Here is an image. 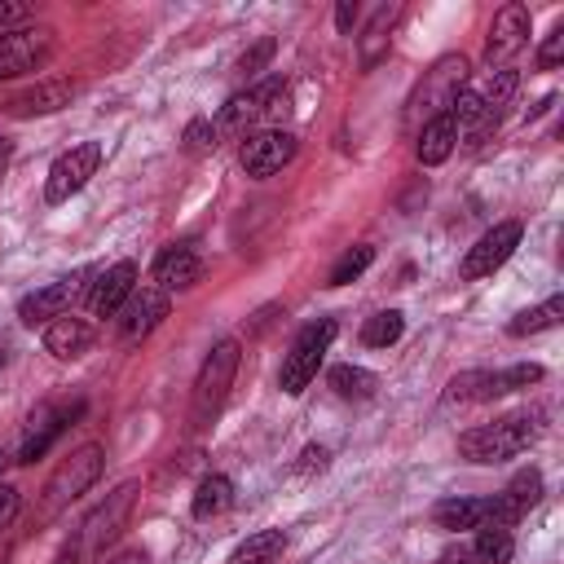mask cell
I'll use <instances>...</instances> for the list:
<instances>
[{
  "mask_svg": "<svg viewBox=\"0 0 564 564\" xmlns=\"http://www.w3.org/2000/svg\"><path fill=\"white\" fill-rule=\"evenodd\" d=\"M538 498H542V471H538V467H524L502 494L489 498V524L511 529L529 507H538Z\"/></svg>",
  "mask_w": 564,
  "mask_h": 564,
  "instance_id": "16",
  "label": "cell"
},
{
  "mask_svg": "<svg viewBox=\"0 0 564 564\" xmlns=\"http://www.w3.org/2000/svg\"><path fill=\"white\" fill-rule=\"evenodd\" d=\"M101 467H106V449L101 445H79L75 454H66L57 467H53V476L44 480V489H40V507H35V520H53V516H62L79 494H88L93 485H97V476H101Z\"/></svg>",
  "mask_w": 564,
  "mask_h": 564,
  "instance_id": "3",
  "label": "cell"
},
{
  "mask_svg": "<svg viewBox=\"0 0 564 564\" xmlns=\"http://www.w3.org/2000/svg\"><path fill=\"white\" fill-rule=\"evenodd\" d=\"M75 414H79V405H62V410H48V405H44V410L31 419L35 427L26 432V441H22V449H18V463H35V458H44L48 445L66 432V423H70Z\"/></svg>",
  "mask_w": 564,
  "mask_h": 564,
  "instance_id": "21",
  "label": "cell"
},
{
  "mask_svg": "<svg viewBox=\"0 0 564 564\" xmlns=\"http://www.w3.org/2000/svg\"><path fill=\"white\" fill-rule=\"evenodd\" d=\"M352 22H357V4H352V0H339V4H335V26L348 35V31H352Z\"/></svg>",
  "mask_w": 564,
  "mask_h": 564,
  "instance_id": "39",
  "label": "cell"
},
{
  "mask_svg": "<svg viewBox=\"0 0 564 564\" xmlns=\"http://www.w3.org/2000/svg\"><path fill=\"white\" fill-rule=\"evenodd\" d=\"M18 507H22V494H18L13 485H0V529H9V524H13Z\"/></svg>",
  "mask_w": 564,
  "mask_h": 564,
  "instance_id": "37",
  "label": "cell"
},
{
  "mask_svg": "<svg viewBox=\"0 0 564 564\" xmlns=\"http://www.w3.org/2000/svg\"><path fill=\"white\" fill-rule=\"evenodd\" d=\"M93 344H97V330H93L84 317H57V322H48V330H44V348H48L57 361H75V357H84Z\"/></svg>",
  "mask_w": 564,
  "mask_h": 564,
  "instance_id": "20",
  "label": "cell"
},
{
  "mask_svg": "<svg viewBox=\"0 0 564 564\" xmlns=\"http://www.w3.org/2000/svg\"><path fill=\"white\" fill-rule=\"evenodd\" d=\"M326 458H330V454H326V445H308V449L300 454L295 471H300V476H308V471H322V467H326Z\"/></svg>",
  "mask_w": 564,
  "mask_h": 564,
  "instance_id": "38",
  "label": "cell"
},
{
  "mask_svg": "<svg viewBox=\"0 0 564 564\" xmlns=\"http://www.w3.org/2000/svg\"><path fill=\"white\" fill-rule=\"evenodd\" d=\"M520 220H498L494 229H485L480 238H476V247H467V256H463V264H458V273L467 278V282H476V278H489L494 269H502L507 260H511V251L520 247Z\"/></svg>",
  "mask_w": 564,
  "mask_h": 564,
  "instance_id": "12",
  "label": "cell"
},
{
  "mask_svg": "<svg viewBox=\"0 0 564 564\" xmlns=\"http://www.w3.org/2000/svg\"><path fill=\"white\" fill-rule=\"evenodd\" d=\"M401 330H405V317H401L397 308H383V313L366 317V326H361V344H366V348H388V344L401 339Z\"/></svg>",
  "mask_w": 564,
  "mask_h": 564,
  "instance_id": "30",
  "label": "cell"
},
{
  "mask_svg": "<svg viewBox=\"0 0 564 564\" xmlns=\"http://www.w3.org/2000/svg\"><path fill=\"white\" fill-rule=\"evenodd\" d=\"M397 18H401V4H379V9L370 13V22H366V31H361V40H357V57H361L366 70L388 53V40H392Z\"/></svg>",
  "mask_w": 564,
  "mask_h": 564,
  "instance_id": "23",
  "label": "cell"
},
{
  "mask_svg": "<svg viewBox=\"0 0 564 564\" xmlns=\"http://www.w3.org/2000/svg\"><path fill=\"white\" fill-rule=\"evenodd\" d=\"M524 40H529V9H524V4H502V9L494 13L485 57L502 66L507 57H516V53L524 48Z\"/></svg>",
  "mask_w": 564,
  "mask_h": 564,
  "instance_id": "18",
  "label": "cell"
},
{
  "mask_svg": "<svg viewBox=\"0 0 564 564\" xmlns=\"http://www.w3.org/2000/svg\"><path fill=\"white\" fill-rule=\"evenodd\" d=\"M432 520H436V529H449V533L485 529L489 524V498H445L432 507Z\"/></svg>",
  "mask_w": 564,
  "mask_h": 564,
  "instance_id": "24",
  "label": "cell"
},
{
  "mask_svg": "<svg viewBox=\"0 0 564 564\" xmlns=\"http://www.w3.org/2000/svg\"><path fill=\"white\" fill-rule=\"evenodd\" d=\"M436 564H471V551H454V555H441Z\"/></svg>",
  "mask_w": 564,
  "mask_h": 564,
  "instance_id": "42",
  "label": "cell"
},
{
  "mask_svg": "<svg viewBox=\"0 0 564 564\" xmlns=\"http://www.w3.org/2000/svg\"><path fill=\"white\" fill-rule=\"evenodd\" d=\"M542 379V366L538 361H520V366H507V370H463L445 383V405H467V401H494V397H507V392H520L529 383Z\"/></svg>",
  "mask_w": 564,
  "mask_h": 564,
  "instance_id": "5",
  "label": "cell"
},
{
  "mask_svg": "<svg viewBox=\"0 0 564 564\" xmlns=\"http://www.w3.org/2000/svg\"><path fill=\"white\" fill-rule=\"evenodd\" d=\"M9 159H13V141H9V137H0V176H4Z\"/></svg>",
  "mask_w": 564,
  "mask_h": 564,
  "instance_id": "41",
  "label": "cell"
},
{
  "mask_svg": "<svg viewBox=\"0 0 564 564\" xmlns=\"http://www.w3.org/2000/svg\"><path fill=\"white\" fill-rule=\"evenodd\" d=\"M238 361H242V344H238V339H216V344H212V352H207L203 366H198L194 392H189V427H212V423H216V414H220L225 401H229Z\"/></svg>",
  "mask_w": 564,
  "mask_h": 564,
  "instance_id": "2",
  "label": "cell"
},
{
  "mask_svg": "<svg viewBox=\"0 0 564 564\" xmlns=\"http://www.w3.org/2000/svg\"><path fill=\"white\" fill-rule=\"evenodd\" d=\"M295 150H300L295 132H286V128H260V132H251V137L242 141L238 163H242V172H247V176L264 181V176L282 172V167L295 159Z\"/></svg>",
  "mask_w": 564,
  "mask_h": 564,
  "instance_id": "11",
  "label": "cell"
},
{
  "mask_svg": "<svg viewBox=\"0 0 564 564\" xmlns=\"http://www.w3.org/2000/svg\"><path fill=\"white\" fill-rule=\"evenodd\" d=\"M31 18H35V9H31L26 0H0V35L31 26Z\"/></svg>",
  "mask_w": 564,
  "mask_h": 564,
  "instance_id": "34",
  "label": "cell"
},
{
  "mask_svg": "<svg viewBox=\"0 0 564 564\" xmlns=\"http://www.w3.org/2000/svg\"><path fill=\"white\" fill-rule=\"evenodd\" d=\"M335 335H339V322H335V317L308 322V326L295 335L291 352L282 357V375H278V383H282L286 397H300V392L317 379V366H322V357H326V348H330Z\"/></svg>",
  "mask_w": 564,
  "mask_h": 564,
  "instance_id": "6",
  "label": "cell"
},
{
  "mask_svg": "<svg viewBox=\"0 0 564 564\" xmlns=\"http://www.w3.org/2000/svg\"><path fill=\"white\" fill-rule=\"evenodd\" d=\"M229 502H234V485H229V476L212 471V476H203V480H198L189 511H194V520H212V516L229 511Z\"/></svg>",
  "mask_w": 564,
  "mask_h": 564,
  "instance_id": "25",
  "label": "cell"
},
{
  "mask_svg": "<svg viewBox=\"0 0 564 564\" xmlns=\"http://www.w3.org/2000/svg\"><path fill=\"white\" fill-rule=\"evenodd\" d=\"M370 264H375V247H370V242H361V247H352V251H344V256H339V264L330 269V282H326V286H348V282H357Z\"/></svg>",
  "mask_w": 564,
  "mask_h": 564,
  "instance_id": "31",
  "label": "cell"
},
{
  "mask_svg": "<svg viewBox=\"0 0 564 564\" xmlns=\"http://www.w3.org/2000/svg\"><path fill=\"white\" fill-rule=\"evenodd\" d=\"M467 70H471V62H467L463 53H449V57H441L432 70H423L419 88L410 93V123H414V119H423V123H427V119L445 115V110L454 106V97L463 93Z\"/></svg>",
  "mask_w": 564,
  "mask_h": 564,
  "instance_id": "7",
  "label": "cell"
},
{
  "mask_svg": "<svg viewBox=\"0 0 564 564\" xmlns=\"http://www.w3.org/2000/svg\"><path fill=\"white\" fill-rule=\"evenodd\" d=\"M132 502H137V480H123L115 494H106V502L79 524L84 533H79V542L75 546H66V555H101L119 533H123V524H128V511H132Z\"/></svg>",
  "mask_w": 564,
  "mask_h": 564,
  "instance_id": "8",
  "label": "cell"
},
{
  "mask_svg": "<svg viewBox=\"0 0 564 564\" xmlns=\"http://www.w3.org/2000/svg\"><path fill=\"white\" fill-rule=\"evenodd\" d=\"M132 291H137V264H132V260H119V264L93 273L84 300H88V313H93V317H115V313L128 304Z\"/></svg>",
  "mask_w": 564,
  "mask_h": 564,
  "instance_id": "15",
  "label": "cell"
},
{
  "mask_svg": "<svg viewBox=\"0 0 564 564\" xmlns=\"http://www.w3.org/2000/svg\"><path fill=\"white\" fill-rule=\"evenodd\" d=\"M560 57H564V22L542 40V48H538V66L551 70V66H560Z\"/></svg>",
  "mask_w": 564,
  "mask_h": 564,
  "instance_id": "35",
  "label": "cell"
},
{
  "mask_svg": "<svg viewBox=\"0 0 564 564\" xmlns=\"http://www.w3.org/2000/svg\"><path fill=\"white\" fill-rule=\"evenodd\" d=\"M106 564H150V555L141 551V546H132V551H119L115 560H106Z\"/></svg>",
  "mask_w": 564,
  "mask_h": 564,
  "instance_id": "40",
  "label": "cell"
},
{
  "mask_svg": "<svg viewBox=\"0 0 564 564\" xmlns=\"http://www.w3.org/2000/svg\"><path fill=\"white\" fill-rule=\"evenodd\" d=\"M269 57H273V35H264L256 48H247V53L238 57V70H242V75H256V70H260Z\"/></svg>",
  "mask_w": 564,
  "mask_h": 564,
  "instance_id": "36",
  "label": "cell"
},
{
  "mask_svg": "<svg viewBox=\"0 0 564 564\" xmlns=\"http://www.w3.org/2000/svg\"><path fill=\"white\" fill-rule=\"evenodd\" d=\"M516 84H520V79H516V70H511V66H498V70H494V79H489V84H485V93H480V106H485V110H494V115L502 119L507 101L516 97Z\"/></svg>",
  "mask_w": 564,
  "mask_h": 564,
  "instance_id": "32",
  "label": "cell"
},
{
  "mask_svg": "<svg viewBox=\"0 0 564 564\" xmlns=\"http://www.w3.org/2000/svg\"><path fill=\"white\" fill-rule=\"evenodd\" d=\"M454 141H458V123H454V115L445 110V115H436V119H427V123L419 128L414 154H419L423 167H436V163H445V159L454 154Z\"/></svg>",
  "mask_w": 564,
  "mask_h": 564,
  "instance_id": "22",
  "label": "cell"
},
{
  "mask_svg": "<svg viewBox=\"0 0 564 564\" xmlns=\"http://www.w3.org/2000/svg\"><path fill=\"white\" fill-rule=\"evenodd\" d=\"M0 366H4V348H0Z\"/></svg>",
  "mask_w": 564,
  "mask_h": 564,
  "instance_id": "43",
  "label": "cell"
},
{
  "mask_svg": "<svg viewBox=\"0 0 564 564\" xmlns=\"http://www.w3.org/2000/svg\"><path fill=\"white\" fill-rule=\"evenodd\" d=\"M282 106H286V84H282V75H269V79H260V84H251L225 101L216 132L220 137H251V132H260V123L282 115Z\"/></svg>",
  "mask_w": 564,
  "mask_h": 564,
  "instance_id": "4",
  "label": "cell"
},
{
  "mask_svg": "<svg viewBox=\"0 0 564 564\" xmlns=\"http://www.w3.org/2000/svg\"><path fill=\"white\" fill-rule=\"evenodd\" d=\"M88 278H93V269H75V273H66V278H53V282L35 286L31 295L18 300V322H22V326H40V322L66 317V308L88 291Z\"/></svg>",
  "mask_w": 564,
  "mask_h": 564,
  "instance_id": "9",
  "label": "cell"
},
{
  "mask_svg": "<svg viewBox=\"0 0 564 564\" xmlns=\"http://www.w3.org/2000/svg\"><path fill=\"white\" fill-rule=\"evenodd\" d=\"M172 313V300L159 291V286H141L128 295V304L115 313V330H119V344H141L163 317Z\"/></svg>",
  "mask_w": 564,
  "mask_h": 564,
  "instance_id": "14",
  "label": "cell"
},
{
  "mask_svg": "<svg viewBox=\"0 0 564 564\" xmlns=\"http://www.w3.org/2000/svg\"><path fill=\"white\" fill-rule=\"evenodd\" d=\"M150 278H154V286H159L163 295L189 291V286L203 282V256H198L194 247H167V251H159Z\"/></svg>",
  "mask_w": 564,
  "mask_h": 564,
  "instance_id": "17",
  "label": "cell"
},
{
  "mask_svg": "<svg viewBox=\"0 0 564 564\" xmlns=\"http://www.w3.org/2000/svg\"><path fill=\"white\" fill-rule=\"evenodd\" d=\"M97 163H101V145H97V141L70 145V150L48 167L44 198H48V203H66L70 194H79V189L88 185V176H97Z\"/></svg>",
  "mask_w": 564,
  "mask_h": 564,
  "instance_id": "13",
  "label": "cell"
},
{
  "mask_svg": "<svg viewBox=\"0 0 564 564\" xmlns=\"http://www.w3.org/2000/svg\"><path fill=\"white\" fill-rule=\"evenodd\" d=\"M216 141H220V132H216L212 119H189V123H185V150H189V154H212Z\"/></svg>",
  "mask_w": 564,
  "mask_h": 564,
  "instance_id": "33",
  "label": "cell"
},
{
  "mask_svg": "<svg viewBox=\"0 0 564 564\" xmlns=\"http://www.w3.org/2000/svg\"><path fill=\"white\" fill-rule=\"evenodd\" d=\"M542 436V414L538 410H520L507 419H494L485 427H471L458 436V454L467 463H507L516 454H524L533 441Z\"/></svg>",
  "mask_w": 564,
  "mask_h": 564,
  "instance_id": "1",
  "label": "cell"
},
{
  "mask_svg": "<svg viewBox=\"0 0 564 564\" xmlns=\"http://www.w3.org/2000/svg\"><path fill=\"white\" fill-rule=\"evenodd\" d=\"M282 546H286V533H282V529H260V533H251V538L229 555V564H273V560L282 555Z\"/></svg>",
  "mask_w": 564,
  "mask_h": 564,
  "instance_id": "27",
  "label": "cell"
},
{
  "mask_svg": "<svg viewBox=\"0 0 564 564\" xmlns=\"http://www.w3.org/2000/svg\"><path fill=\"white\" fill-rule=\"evenodd\" d=\"M75 93H79V84H75V79H40V84L22 88V93L9 101V115H18V119L53 115V110L70 106V97H75Z\"/></svg>",
  "mask_w": 564,
  "mask_h": 564,
  "instance_id": "19",
  "label": "cell"
},
{
  "mask_svg": "<svg viewBox=\"0 0 564 564\" xmlns=\"http://www.w3.org/2000/svg\"><path fill=\"white\" fill-rule=\"evenodd\" d=\"M326 383L344 397V401H366V397H375V388H379V379L370 375V370H361V366H330V375H326Z\"/></svg>",
  "mask_w": 564,
  "mask_h": 564,
  "instance_id": "28",
  "label": "cell"
},
{
  "mask_svg": "<svg viewBox=\"0 0 564 564\" xmlns=\"http://www.w3.org/2000/svg\"><path fill=\"white\" fill-rule=\"evenodd\" d=\"M471 555H476L480 564H511V555H516V538H511V529L485 524V529L476 533V546H471Z\"/></svg>",
  "mask_w": 564,
  "mask_h": 564,
  "instance_id": "29",
  "label": "cell"
},
{
  "mask_svg": "<svg viewBox=\"0 0 564 564\" xmlns=\"http://www.w3.org/2000/svg\"><path fill=\"white\" fill-rule=\"evenodd\" d=\"M53 26H22L0 35V79H18L26 70H40L53 57Z\"/></svg>",
  "mask_w": 564,
  "mask_h": 564,
  "instance_id": "10",
  "label": "cell"
},
{
  "mask_svg": "<svg viewBox=\"0 0 564 564\" xmlns=\"http://www.w3.org/2000/svg\"><path fill=\"white\" fill-rule=\"evenodd\" d=\"M560 317H564V295H551L546 304L516 313V317L507 322V335H516V339H524V335H542V330L560 326Z\"/></svg>",
  "mask_w": 564,
  "mask_h": 564,
  "instance_id": "26",
  "label": "cell"
}]
</instances>
